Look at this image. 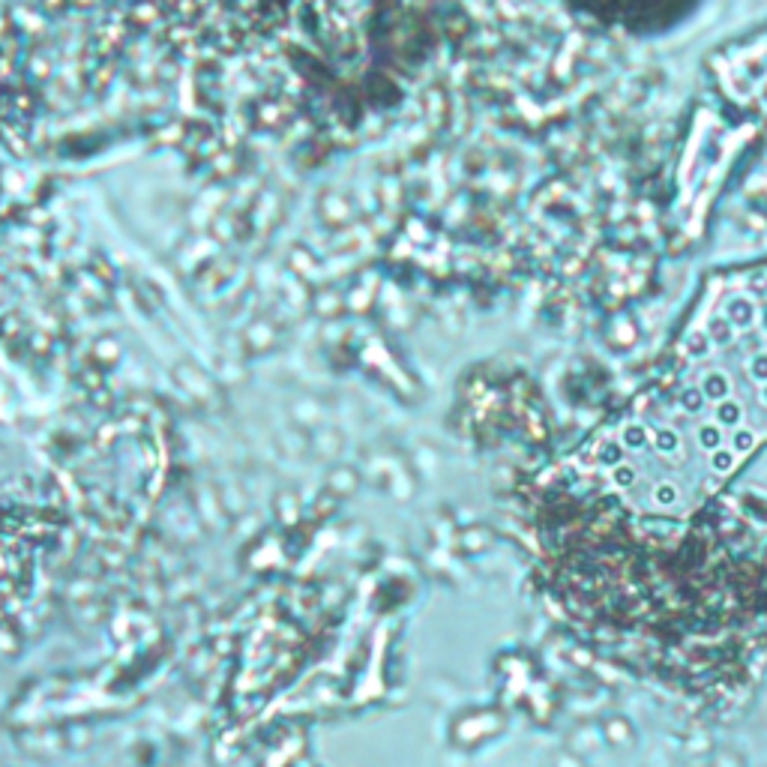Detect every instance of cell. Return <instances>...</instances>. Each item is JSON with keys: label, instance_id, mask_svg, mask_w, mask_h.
Returning a JSON list of instances; mask_svg holds the SVG:
<instances>
[{"label": "cell", "instance_id": "6da1fadb", "mask_svg": "<svg viewBox=\"0 0 767 767\" xmlns=\"http://www.w3.org/2000/svg\"><path fill=\"white\" fill-rule=\"evenodd\" d=\"M767 438V273L714 291L675 363L576 456L564 485L612 525L687 522Z\"/></svg>", "mask_w": 767, "mask_h": 767}, {"label": "cell", "instance_id": "7a4b0ae2", "mask_svg": "<svg viewBox=\"0 0 767 767\" xmlns=\"http://www.w3.org/2000/svg\"><path fill=\"white\" fill-rule=\"evenodd\" d=\"M600 732H603L605 746H617V750H621V746H635V728L626 716H609L600 725Z\"/></svg>", "mask_w": 767, "mask_h": 767}, {"label": "cell", "instance_id": "3957f363", "mask_svg": "<svg viewBox=\"0 0 767 767\" xmlns=\"http://www.w3.org/2000/svg\"><path fill=\"white\" fill-rule=\"evenodd\" d=\"M551 767H587V759L585 755H578V753H573V750H560V753H555V759H551Z\"/></svg>", "mask_w": 767, "mask_h": 767}, {"label": "cell", "instance_id": "277c9868", "mask_svg": "<svg viewBox=\"0 0 767 767\" xmlns=\"http://www.w3.org/2000/svg\"><path fill=\"white\" fill-rule=\"evenodd\" d=\"M714 767H746V759L737 750H719L714 755Z\"/></svg>", "mask_w": 767, "mask_h": 767}]
</instances>
